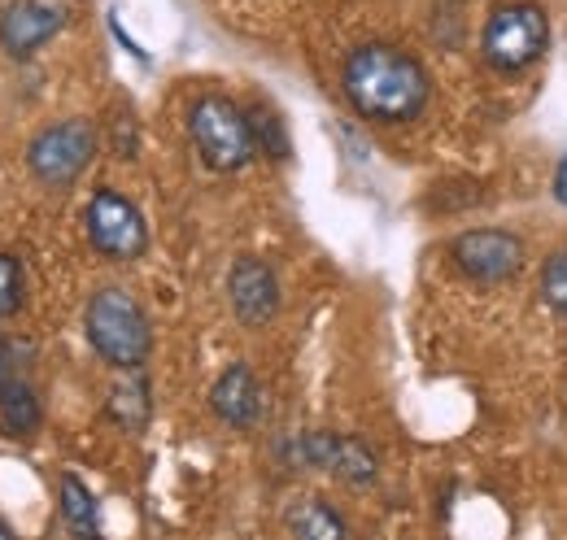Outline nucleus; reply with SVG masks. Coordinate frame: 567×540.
Wrapping results in <instances>:
<instances>
[{"mask_svg": "<svg viewBox=\"0 0 567 540\" xmlns=\"http://www.w3.org/2000/svg\"><path fill=\"white\" fill-rule=\"evenodd\" d=\"M341 92L362 123L406 127L432 105V74L415 53L367 40L341 62Z\"/></svg>", "mask_w": 567, "mask_h": 540, "instance_id": "1", "label": "nucleus"}, {"mask_svg": "<svg viewBox=\"0 0 567 540\" xmlns=\"http://www.w3.org/2000/svg\"><path fill=\"white\" fill-rule=\"evenodd\" d=\"M83 336L114 371H141L153 357V323L127 288H96L83 305Z\"/></svg>", "mask_w": 567, "mask_h": 540, "instance_id": "2", "label": "nucleus"}, {"mask_svg": "<svg viewBox=\"0 0 567 540\" xmlns=\"http://www.w3.org/2000/svg\"><path fill=\"white\" fill-rule=\"evenodd\" d=\"M550 49V18L537 0H502L489 9L485 27H481V62L515 79L524 70H533Z\"/></svg>", "mask_w": 567, "mask_h": 540, "instance_id": "3", "label": "nucleus"}, {"mask_svg": "<svg viewBox=\"0 0 567 540\" xmlns=\"http://www.w3.org/2000/svg\"><path fill=\"white\" fill-rule=\"evenodd\" d=\"M188 139L214 175H236L258 157L249 110L223 92H202L188 105Z\"/></svg>", "mask_w": 567, "mask_h": 540, "instance_id": "4", "label": "nucleus"}, {"mask_svg": "<svg viewBox=\"0 0 567 540\" xmlns=\"http://www.w3.org/2000/svg\"><path fill=\"white\" fill-rule=\"evenodd\" d=\"M280 463L292 471H328L350 488H371L380 479V454L346 432H292L280 440Z\"/></svg>", "mask_w": 567, "mask_h": 540, "instance_id": "5", "label": "nucleus"}, {"mask_svg": "<svg viewBox=\"0 0 567 540\" xmlns=\"http://www.w3.org/2000/svg\"><path fill=\"white\" fill-rule=\"evenodd\" d=\"M101 148V135L87 118H62V123H49L31 135L27 144V170L35 184L44 188H71L74 179L92 166Z\"/></svg>", "mask_w": 567, "mask_h": 540, "instance_id": "6", "label": "nucleus"}, {"mask_svg": "<svg viewBox=\"0 0 567 540\" xmlns=\"http://www.w3.org/2000/svg\"><path fill=\"white\" fill-rule=\"evenodd\" d=\"M83 231H87V245L105 262H141L148 253V222H144L141 205L123 197L118 188H96L87 197Z\"/></svg>", "mask_w": 567, "mask_h": 540, "instance_id": "7", "label": "nucleus"}, {"mask_svg": "<svg viewBox=\"0 0 567 540\" xmlns=\"http://www.w3.org/2000/svg\"><path fill=\"white\" fill-rule=\"evenodd\" d=\"M450 262L463 279L497 288L524 270V240L506 227H472L450 240Z\"/></svg>", "mask_w": 567, "mask_h": 540, "instance_id": "8", "label": "nucleus"}, {"mask_svg": "<svg viewBox=\"0 0 567 540\" xmlns=\"http://www.w3.org/2000/svg\"><path fill=\"white\" fill-rule=\"evenodd\" d=\"M227 305H231L236 323L249 332H262L267 323H276L284 305L276 267L262 258H236L227 270Z\"/></svg>", "mask_w": 567, "mask_h": 540, "instance_id": "9", "label": "nucleus"}, {"mask_svg": "<svg viewBox=\"0 0 567 540\" xmlns=\"http://www.w3.org/2000/svg\"><path fill=\"white\" fill-rule=\"evenodd\" d=\"M66 27V9L49 0H9L0 9V49L13 62H31L44 44H53Z\"/></svg>", "mask_w": 567, "mask_h": 540, "instance_id": "10", "label": "nucleus"}, {"mask_svg": "<svg viewBox=\"0 0 567 540\" xmlns=\"http://www.w3.org/2000/svg\"><path fill=\"white\" fill-rule=\"evenodd\" d=\"M210 409L223 427H236V432L258 427V418H262V384H258V375H254L249 362H231L214 380Z\"/></svg>", "mask_w": 567, "mask_h": 540, "instance_id": "11", "label": "nucleus"}, {"mask_svg": "<svg viewBox=\"0 0 567 540\" xmlns=\"http://www.w3.org/2000/svg\"><path fill=\"white\" fill-rule=\"evenodd\" d=\"M105 418L118 432H127V436H141L144 427H148V418H153V388L144 380V366L141 371H118L114 388L105 393Z\"/></svg>", "mask_w": 567, "mask_h": 540, "instance_id": "12", "label": "nucleus"}, {"mask_svg": "<svg viewBox=\"0 0 567 540\" xmlns=\"http://www.w3.org/2000/svg\"><path fill=\"white\" fill-rule=\"evenodd\" d=\"M44 423V405H40V393L31 388V380L22 371H9L0 380V427L9 436H35Z\"/></svg>", "mask_w": 567, "mask_h": 540, "instance_id": "13", "label": "nucleus"}, {"mask_svg": "<svg viewBox=\"0 0 567 540\" xmlns=\"http://www.w3.org/2000/svg\"><path fill=\"white\" fill-rule=\"evenodd\" d=\"M284 528L301 540H341L350 537V523L337 515V506H328L323 497H301L288 506Z\"/></svg>", "mask_w": 567, "mask_h": 540, "instance_id": "14", "label": "nucleus"}, {"mask_svg": "<svg viewBox=\"0 0 567 540\" xmlns=\"http://www.w3.org/2000/svg\"><path fill=\"white\" fill-rule=\"evenodd\" d=\"M58 510H62V523L71 528L74 537H96V532H101V506H96V492H92L74 471H66L62 475V484H58Z\"/></svg>", "mask_w": 567, "mask_h": 540, "instance_id": "15", "label": "nucleus"}, {"mask_svg": "<svg viewBox=\"0 0 567 540\" xmlns=\"http://www.w3.org/2000/svg\"><path fill=\"white\" fill-rule=\"evenodd\" d=\"M249 123H254V139H258V157H271V162H288L292 157L288 127H284V118L267 101H254L249 105Z\"/></svg>", "mask_w": 567, "mask_h": 540, "instance_id": "16", "label": "nucleus"}, {"mask_svg": "<svg viewBox=\"0 0 567 540\" xmlns=\"http://www.w3.org/2000/svg\"><path fill=\"white\" fill-rule=\"evenodd\" d=\"M537 288H542L546 310H550V314H559V319H567V245L564 249H555V253L542 262V279H537Z\"/></svg>", "mask_w": 567, "mask_h": 540, "instance_id": "17", "label": "nucleus"}, {"mask_svg": "<svg viewBox=\"0 0 567 540\" xmlns=\"http://www.w3.org/2000/svg\"><path fill=\"white\" fill-rule=\"evenodd\" d=\"M27 301V274L13 253H0V319H13Z\"/></svg>", "mask_w": 567, "mask_h": 540, "instance_id": "18", "label": "nucleus"}, {"mask_svg": "<svg viewBox=\"0 0 567 540\" xmlns=\"http://www.w3.org/2000/svg\"><path fill=\"white\" fill-rule=\"evenodd\" d=\"M555 201L567 209V153L559 157V166H555Z\"/></svg>", "mask_w": 567, "mask_h": 540, "instance_id": "19", "label": "nucleus"}, {"mask_svg": "<svg viewBox=\"0 0 567 540\" xmlns=\"http://www.w3.org/2000/svg\"><path fill=\"white\" fill-rule=\"evenodd\" d=\"M9 371H13V353H9V344L0 340V380H4Z\"/></svg>", "mask_w": 567, "mask_h": 540, "instance_id": "20", "label": "nucleus"}, {"mask_svg": "<svg viewBox=\"0 0 567 540\" xmlns=\"http://www.w3.org/2000/svg\"><path fill=\"white\" fill-rule=\"evenodd\" d=\"M13 537H18V532H13L9 523H0V540H13Z\"/></svg>", "mask_w": 567, "mask_h": 540, "instance_id": "21", "label": "nucleus"}]
</instances>
